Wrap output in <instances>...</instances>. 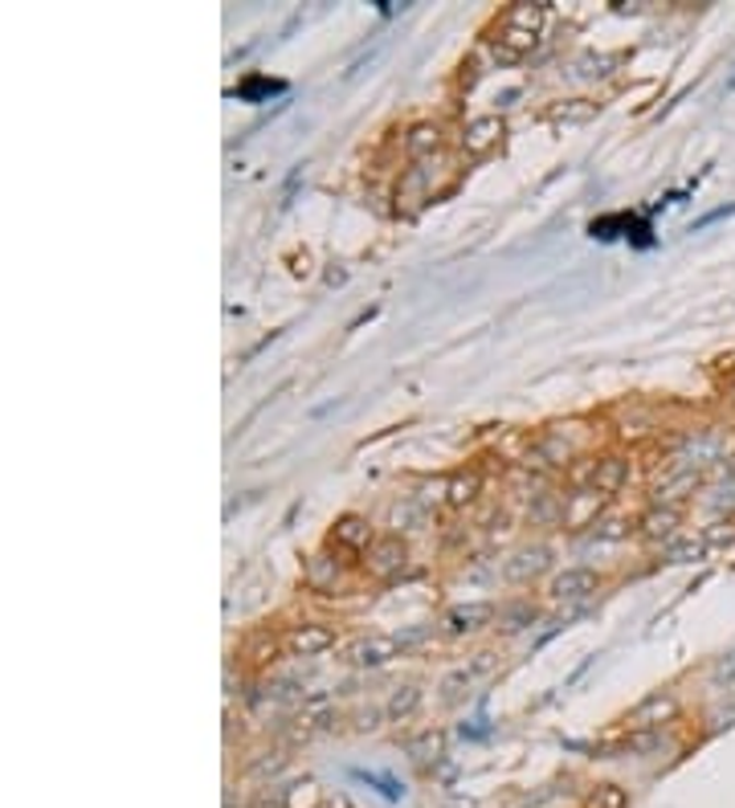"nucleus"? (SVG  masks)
Here are the masks:
<instances>
[{"label": "nucleus", "mask_w": 735, "mask_h": 808, "mask_svg": "<svg viewBox=\"0 0 735 808\" xmlns=\"http://www.w3.org/2000/svg\"><path fill=\"white\" fill-rule=\"evenodd\" d=\"M421 188H425V176H421V172H409L401 180V201H421Z\"/></svg>", "instance_id": "bb28decb"}, {"label": "nucleus", "mask_w": 735, "mask_h": 808, "mask_svg": "<svg viewBox=\"0 0 735 808\" xmlns=\"http://www.w3.org/2000/svg\"><path fill=\"white\" fill-rule=\"evenodd\" d=\"M494 613H499V608L487 605V601H478V605H458V608H449L446 617H442V633H446V637L475 633V629H482V625L494 621Z\"/></svg>", "instance_id": "39448f33"}, {"label": "nucleus", "mask_w": 735, "mask_h": 808, "mask_svg": "<svg viewBox=\"0 0 735 808\" xmlns=\"http://www.w3.org/2000/svg\"><path fill=\"white\" fill-rule=\"evenodd\" d=\"M548 563H552V551L544 548V543H532V548H520L503 563V576L511 580V584H527V580L544 576Z\"/></svg>", "instance_id": "20e7f679"}, {"label": "nucleus", "mask_w": 735, "mask_h": 808, "mask_svg": "<svg viewBox=\"0 0 735 808\" xmlns=\"http://www.w3.org/2000/svg\"><path fill=\"white\" fill-rule=\"evenodd\" d=\"M327 572H335V560H327V556H311L307 584H311V588H323V584H327Z\"/></svg>", "instance_id": "b1692460"}, {"label": "nucleus", "mask_w": 735, "mask_h": 808, "mask_svg": "<svg viewBox=\"0 0 735 808\" xmlns=\"http://www.w3.org/2000/svg\"><path fill=\"white\" fill-rule=\"evenodd\" d=\"M592 115H597V102H584V99L560 102V106H552L548 111L552 123H589Z\"/></svg>", "instance_id": "f3484780"}, {"label": "nucleus", "mask_w": 735, "mask_h": 808, "mask_svg": "<svg viewBox=\"0 0 735 808\" xmlns=\"http://www.w3.org/2000/svg\"><path fill=\"white\" fill-rule=\"evenodd\" d=\"M332 539L339 543V548H347V551H368L376 543V539H372V523L364 519V515H344V519H335Z\"/></svg>", "instance_id": "9b49d317"}, {"label": "nucleus", "mask_w": 735, "mask_h": 808, "mask_svg": "<svg viewBox=\"0 0 735 808\" xmlns=\"http://www.w3.org/2000/svg\"><path fill=\"white\" fill-rule=\"evenodd\" d=\"M703 556V543L699 539H682V543H666V563H691Z\"/></svg>", "instance_id": "5701e85b"}, {"label": "nucleus", "mask_w": 735, "mask_h": 808, "mask_svg": "<svg viewBox=\"0 0 735 808\" xmlns=\"http://www.w3.org/2000/svg\"><path fill=\"white\" fill-rule=\"evenodd\" d=\"M417 703H421V691H417V686H401V691L389 698L385 715H389L392 722H404L409 715H413V710H417Z\"/></svg>", "instance_id": "a211bd4d"}, {"label": "nucleus", "mask_w": 735, "mask_h": 808, "mask_svg": "<svg viewBox=\"0 0 735 808\" xmlns=\"http://www.w3.org/2000/svg\"><path fill=\"white\" fill-rule=\"evenodd\" d=\"M437 147H442V127H437V123H413L409 135H404V152H409V156H417V159L433 156Z\"/></svg>", "instance_id": "4468645a"}, {"label": "nucleus", "mask_w": 735, "mask_h": 808, "mask_svg": "<svg viewBox=\"0 0 735 808\" xmlns=\"http://www.w3.org/2000/svg\"><path fill=\"white\" fill-rule=\"evenodd\" d=\"M494 621L503 625L506 633H520V629H527V625L535 621L532 601H515V605H503L499 613H494Z\"/></svg>", "instance_id": "dca6fc26"}, {"label": "nucleus", "mask_w": 735, "mask_h": 808, "mask_svg": "<svg viewBox=\"0 0 735 808\" xmlns=\"http://www.w3.org/2000/svg\"><path fill=\"white\" fill-rule=\"evenodd\" d=\"M392 527H397V531H417L421 523H425V506H417L413 503V498H401V503L392 506Z\"/></svg>", "instance_id": "6ab92c4d"}, {"label": "nucleus", "mask_w": 735, "mask_h": 808, "mask_svg": "<svg viewBox=\"0 0 735 808\" xmlns=\"http://www.w3.org/2000/svg\"><path fill=\"white\" fill-rule=\"evenodd\" d=\"M609 494L601 491H577L564 498V515L560 523L564 527H572V531H580V527H592L597 523V515H601V506H605Z\"/></svg>", "instance_id": "423d86ee"}, {"label": "nucleus", "mask_w": 735, "mask_h": 808, "mask_svg": "<svg viewBox=\"0 0 735 808\" xmlns=\"http://www.w3.org/2000/svg\"><path fill=\"white\" fill-rule=\"evenodd\" d=\"M678 719V694L675 691H654L625 715L630 731H662L666 722Z\"/></svg>", "instance_id": "f03ea898"}, {"label": "nucleus", "mask_w": 735, "mask_h": 808, "mask_svg": "<svg viewBox=\"0 0 735 808\" xmlns=\"http://www.w3.org/2000/svg\"><path fill=\"white\" fill-rule=\"evenodd\" d=\"M397 653H401V641H397V637H380V633H376V637H364V641H356L347 658H352L356 665H385V662H392Z\"/></svg>", "instance_id": "f8f14e48"}, {"label": "nucleus", "mask_w": 735, "mask_h": 808, "mask_svg": "<svg viewBox=\"0 0 735 808\" xmlns=\"http://www.w3.org/2000/svg\"><path fill=\"white\" fill-rule=\"evenodd\" d=\"M678 527H682V515H678L675 506H654V510H646V515L637 519V531H642V539H649V543H670L678 535Z\"/></svg>", "instance_id": "1a4fd4ad"}, {"label": "nucleus", "mask_w": 735, "mask_h": 808, "mask_svg": "<svg viewBox=\"0 0 735 808\" xmlns=\"http://www.w3.org/2000/svg\"><path fill=\"white\" fill-rule=\"evenodd\" d=\"M539 25H544V4H515V9L503 16V37H499V45H506L511 54H520L523 58V49H532L535 45Z\"/></svg>", "instance_id": "f257e3e1"}, {"label": "nucleus", "mask_w": 735, "mask_h": 808, "mask_svg": "<svg viewBox=\"0 0 735 808\" xmlns=\"http://www.w3.org/2000/svg\"><path fill=\"white\" fill-rule=\"evenodd\" d=\"M503 139V119L499 115H482V119H470L466 131H461V147L470 152V156H482L490 147Z\"/></svg>", "instance_id": "9d476101"}, {"label": "nucleus", "mask_w": 735, "mask_h": 808, "mask_svg": "<svg viewBox=\"0 0 735 808\" xmlns=\"http://www.w3.org/2000/svg\"><path fill=\"white\" fill-rule=\"evenodd\" d=\"M482 494V474L470 470V474H458L446 482V503L449 506H470Z\"/></svg>", "instance_id": "2eb2a0df"}, {"label": "nucleus", "mask_w": 735, "mask_h": 808, "mask_svg": "<svg viewBox=\"0 0 735 808\" xmlns=\"http://www.w3.org/2000/svg\"><path fill=\"white\" fill-rule=\"evenodd\" d=\"M287 646L294 658H319V653H327L335 646V629L332 625H319V621L299 625V629L287 637Z\"/></svg>", "instance_id": "6e6552de"}, {"label": "nucleus", "mask_w": 735, "mask_h": 808, "mask_svg": "<svg viewBox=\"0 0 735 808\" xmlns=\"http://www.w3.org/2000/svg\"><path fill=\"white\" fill-rule=\"evenodd\" d=\"M584 808H630V796L617 784H597L592 796L584 800Z\"/></svg>", "instance_id": "aec40b11"}, {"label": "nucleus", "mask_w": 735, "mask_h": 808, "mask_svg": "<svg viewBox=\"0 0 735 808\" xmlns=\"http://www.w3.org/2000/svg\"><path fill=\"white\" fill-rule=\"evenodd\" d=\"M266 90H270V94H278V90H282V82H266V78H254V82L237 87V94H242V99H254V94H266Z\"/></svg>", "instance_id": "a878e982"}, {"label": "nucleus", "mask_w": 735, "mask_h": 808, "mask_svg": "<svg viewBox=\"0 0 735 808\" xmlns=\"http://www.w3.org/2000/svg\"><path fill=\"white\" fill-rule=\"evenodd\" d=\"M409 755H413L417 764L437 760V755H442V736H437V731H425L421 739H409Z\"/></svg>", "instance_id": "4be33fe9"}, {"label": "nucleus", "mask_w": 735, "mask_h": 808, "mask_svg": "<svg viewBox=\"0 0 735 808\" xmlns=\"http://www.w3.org/2000/svg\"><path fill=\"white\" fill-rule=\"evenodd\" d=\"M404 560H409V548H404L401 535H385V539H376L372 548H368V572H372L376 580H392L397 572L404 568Z\"/></svg>", "instance_id": "7ed1b4c3"}, {"label": "nucleus", "mask_w": 735, "mask_h": 808, "mask_svg": "<svg viewBox=\"0 0 735 808\" xmlns=\"http://www.w3.org/2000/svg\"><path fill=\"white\" fill-rule=\"evenodd\" d=\"M625 482H630V462L625 458H601V462H592V491L617 494Z\"/></svg>", "instance_id": "ddd939ff"}, {"label": "nucleus", "mask_w": 735, "mask_h": 808, "mask_svg": "<svg viewBox=\"0 0 735 808\" xmlns=\"http://www.w3.org/2000/svg\"><path fill=\"white\" fill-rule=\"evenodd\" d=\"M494 665H499L494 653H475V658L466 662V670H470V678H487V674H494Z\"/></svg>", "instance_id": "393cba45"}, {"label": "nucleus", "mask_w": 735, "mask_h": 808, "mask_svg": "<svg viewBox=\"0 0 735 808\" xmlns=\"http://www.w3.org/2000/svg\"><path fill=\"white\" fill-rule=\"evenodd\" d=\"M601 588V576L592 572V568H568V572H560V576L552 580V601H584V596H592V592Z\"/></svg>", "instance_id": "0eeeda50"}, {"label": "nucleus", "mask_w": 735, "mask_h": 808, "mask_svg": "<svg viewBox=\"0 0 735 808\" xmlns=\"http://www.w3.org/2000/svg\"><path fill=\"white\" fill-rule=\"evenodd\" d=\"M372 727H376V710L368 707V710H364V715H360V731H372Z\"/></svg>", "instance_id": "cd10ccee"}, {"label": "nucleus", "mask_w": 735, "mask_h": 808, "mask_svg": "<svg viewBox=\"0 0 735 808\" xmlns=\"http://www.w3.org/2000/svg\"><path fill=\"white\" fill-rule=\"evenodd\" d=\"M470 686H475V678H470V670H466V665L449 670L446 678H442V703H449V707H454V703H458V698L470 691Z\"/></svg>", "instance_id": "412c9836"}]
</instances>
